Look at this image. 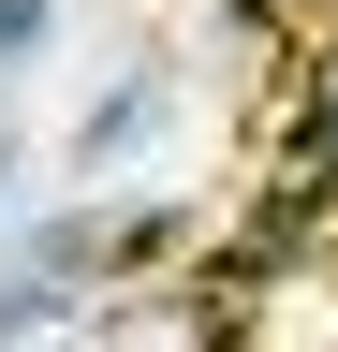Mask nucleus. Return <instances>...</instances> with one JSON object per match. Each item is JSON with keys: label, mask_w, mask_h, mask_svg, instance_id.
<instances>
[{"label": "nucleus", "mask_w": 338, "mask_h": 352, "mask_svg": "<svg viewBox=\"0 0 338 352\" xmlns=\"http://www.w3.org/2000/svg\"><path fill=\"white\" fill-rule=\"evenodd\" d=\"M89 352H235V294L221 279H118L89 308Z\"/></svg>", "instance_id": "nucleus-1"}]
</instances>
